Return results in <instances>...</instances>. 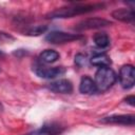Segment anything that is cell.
Returning a JSON list of instances; mask_svg holds the SVG:
<instances>
[{
  "label": "cell",
  "mask_w": 135,
  "mask_h": 135,
  "mask_svg": "<svg viewBox=\"0 0 135 135\" xmlns=\"http://www.w3.org/2000/svg\"><path fill=\"white\" fill-rule=\"evenodd\" d=\"M104 7L103 3H93V4H76L72 6L60 7L45 15L47 19H59V18H71L76 15H81L85 13H90L96 9H100Z\"/></svg>",
  "instance_id": "cell-1"
},
{
  "label": "cell",
  "mask_w": 135,
  "mask_h": 135,
  "mask_svg": "<svg viewBox=\"0 0 135 135\" xmlns=\"http://www.w3.org/2000/svg\"><path fill=\"white\" fill-rule=\"evenodd\" d=\"M117 76L115 72L109 66L99 68L95 74V84L98 92H104L109 90L116 81Z\"/></svg>",
  "instance_id": "cell-2"
},
{
  "label": "cell",
  "mask_w": 135,
  "mask_h": 135,
  "mask_svg": "<svg viewBox=\"0 0 135 135\" xmlns=\"http://www.w3.org/2000/svg\"><path fill=\"white\" fill-rule=\"evenodd\" d=\"M83 37L78 34H71V33H65V32H59V31H53L49 33L45 36V41L52 44H62L66 42H72L75 40H80Z\"/></svg>",
  "instance_id": "cell-3"
},
{
  "label": "cell",
  "mask_w": 135,
  "mask_h": 135,
  "mask_svg": "<svg viewBox=\"0 0 135 135\" xmlns=\"http://www.w3.org/2000/svg\"><path fill=\"white\" fill-rule=\"evenodd\" d=\"M119 82L123 89H131L135 83V69L131 64H126L120 68L119 71Z\"/></svg>",
  "instance_id": "cell-4"
},
{
  "label": "cell",
  "mask_w": 135,
  "mask_h": 135,
  "mask_svg": "<svg viewBox=\"0 0 135 135\" xmlns=\"http://www.w3.org/2000/svg\"><path fill=\"white\" fill-rule=\"evenodd\" d=\"M34 72L35 74L44 79H53L58 76H61L65 73V69L63 66H54V68H49L44 65H35L34 66Z\"/></svg>",
  "instance_id": "cell-5"
},
{
  "label": "cell",
  "mask_w": 135,
  "mask_h": 135,
  "mask_svg": "<svg viewBox=\"0 0 135 135\" xmlns=\"http://www.w3.org/2000/svg\"><path fill=\"white\" fill-rule=\"evenodd\" d=\"M112 22L103 19V18H88L84 19L80 22H78L77 24H75V30L77 31H85V30H94V28H99V27H103V26H108L111 25Z\"/></svg>",
  "instance_id": "cell-6"
},
{
  "label": "cell",
  "mask_w": 135,
  "mask_h": 135,
  "mask_svg": "<svg viewBox=\"0 0 135 135\" xmlns=\"http://www.w3.org/2000/svg\"><path fill=\"white\" fill-rule=\"evenodd\" d=\"M102 123L112 124H122V126H134L135 116L134 115H111L100 119Z\"/></svg>",
  "instance_id": "cell-7"
},
{
  "label": "cell",
  "mask_w": 135,
  "mask_h": 135,
  "mask_svg": "<svg viewBox=\"0 0 135 135\" xmlns=\"http://www.w3.org/2000/svg\"><path fill=\"white\" fill-rule=\"evenodd\" d=\"M47 89L57 94H70L73 92V84L68 79H59L49 83Z\"/></svg>",
  "instance_id": "cell-8"
},
{
  "label": "cell",
  "mask_w": 135,
  "mask_h": 135,
  "mask_svg": "<svg viewBox=\"0 0 135 135\" xmlns=\"http://www.w3.org/2000/svg\"><path fill=\"white\" fill-rule=\"evenodd\" d=\"M64 128L58 123L50 122L43 124L40 129L34 131V135H59L63 132Z\"/></svg>",
  "instance_id": "cell-9"
},
{
  "label": "cell",
  "mask_w": 135,
  "mask_h": 135,
  "mask_svg": "<svg viewBox=\"0 0 135 135\" xmlns=\"http://www.w3.org/2000/svg\"><path fill=\"white\" fill-rule=\"evenodd\" d=\"M79 92L82 94H86V95H92L97 93V88L96 84L94 82V80L92 78H90L89 76H83L80 80V84H79Z\"/></svg>",
  "instance_id": "cell-10"
},
{
  "label": "cell",
  "mask_w": 135,
  "mask_h": 135,
  "mask_svg": "<svg viewBox=\"0 0 135 135\" xmlns=\"http://www.w3.org/2000/svg\"><path fill=\"white\" fill-rule=\"evenodd\" d=\"M112 17L122 22H132L134 20L133 8H118L112 13Z\"/></svg>",
  "instance_id": "cell-11"
},
{
  "label": "cell",
  "mask_w": 135,
  "mask_h": 135,
  "mask_svg": "<svg viewBox=\"0 0 135 135\" xmlns=\"http://www.w3.org/2000/svg\"><path fill=\"white\" fill-rule=\"evenodd\" d=\"M59 59V54L54 50H45L39 55V60L43 63H53Z\"/></svg>",
  "instance_id": "cell-12"
},
{
  "label": "cell",
  "mask_w": 135,
  "mask_h": 135,
  "mask_svg": "<svg viewBox=\"0 0 135 135\" xmlns=\"http://www.w3.org/2000/svg\"><path fill=\"white\" fill-rule=\"evenodd\" d=\"M91 63L95 66H109L111 64V59L105 54H96L91 58Z\"/></svg>",
  "instance_id": "cell-13"
},
{
  "label": "cell",
  "mask_w": 135,
  "mask_h": 135,
  "mask_svg": "<svg viewBox=\"0 0 135 135\" xmlns=\"http://www.w3.org/2000/svg\"><path fill=\"white\" fill-rule=\"evenodd\" d=\"M93 40H94V43L96 44V46H98L100 49H104V47L109 46V44H110L109 36L103 32L96 33L93 37Z\"/></svg>",
  "instance_id": "cell-14"
},
{
  "label": "cell",
  "mask_w": 135,
  "mask_h": 135,
  "mask_svg": "<svg viewBox=\"0 0 135 135\" xmlns=\"http://www.w3.org/2000/svg\"><path fill=\"white\" fill-rule=\"evenodd\" d=\"M46 31V26L45 25H35L31 28H28L27 31H25V35L28 36H39L41 34H43Z\"/></svg>",
  "instance_id": "cell-15"
},
{
  "label": "cell",
  "mask_w": 135,
  "mask_h": 135,
  "mask_svg": "<svg viewBox=\"0 0 135 135\" xmlns=\"http://www.w3.org/2000/svg\"><path fill=\"white\" fill-rule=\"evenodd\" d=\"M75 63H76V65H78V66H83V65H85V64H86V58H85V56L82 55V54H77V55L75 56Z\"/></svg>",
  "instance_id": "cell-16"
},
{
  "label": "cell",
  "mask_w": 135,
  "mask_h": 135,
  "mask_svg": "<svg viewBox=\"0 0 135 135\" xmlns=\"http://www.w3.org/2000/svg\"><path fill=\"white\" fill-rule=\"evenodd\" d=\"M124 100H126V102H127V103H129V104H130V105H132V107L135 104V102H134V101H135V97H134L133 95L128 96V97H127Z\"/></svg>",
  "instance_id": "cell-17"
},
{
  "label": "cell",
  "mask_w": 135,
  "mask_h": 135,
  "mask_svg": "<svg viewBox=\"0 0 135 135\" xmlns=\"http://www.w3.org/2000/svg\"><path fill=\"white\" fill-rule=\"evenodd\" d=\"M24 135H34V131L31 132V133H27V134H24Z\"/></svg>",
  "instance_id": "cell-18"
}]
</instances>
